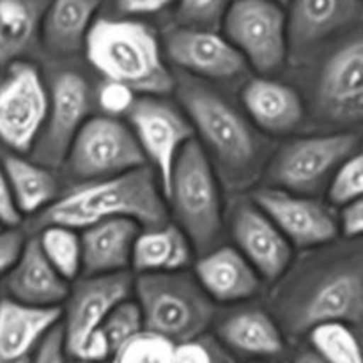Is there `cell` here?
<instances>
[{"instance_id": "6da1fadb", "label": "cell", "mask_w": 363, "mask_h": 363, "mask_svg": "<svg viewBox=\"0 0 363 363\" xmlns=\"http://www.w3.org/2000/svg\"><path fill=\"white\" fill-rule=\"evenodd\" d=\"M167 216L155 172L142 165L119 176L89 181L55 199L39 211L34 227L64 225L78 230L108 218H130L138 225L160 227L165 225Z\"/></svg>"}, {"instance_id": "7a4b0ae2", "label": "cell", "mask_w": 363, "mask_h": 363, "mask_svg": "<svg viewBox=\"0 0 363 363\" xmlns=\"http://www.w3.org/2000/svg\"><path fill=\"white\" fill-rule=\"evenodd\" d=\"M87 59L106 80L121 82L140 96H163L174 78L155 30L135 20H94L84 41Z\"/></svg>"}, {"instance_id": "3957f363", "label": "cell", "mask_w": 363, "mask_h": 363, "mask_svg": "<svg viewBox=\"0 0 363 363\" xmlns=\"http://www.w3.org/2000/svg\"><path fill=\"white\" fill-rule=\"evenodd\" d=\"M133 293L140 307L144 330L174 344L194 340L206 332L215 315V301L195 275L181 272L138 273Z\"/></svg>"}, {"instance_id": "277c9868", "label": "cell", "mask_w": 363, "mask_h": 363, "mask_svg": "<svg viewBox=\"0 0 363 363\" xmlns=\"http://www.w3.org/2000/svg\"><path fill=\"white\" fill-rule=\"evenodd\" d=\"M165 199L194 250L204 254L215 248L222 233V201L211 162L195 138L184 145L174 165Z\"/></svg>"}, {"instance_id": "5b68a950", "label": "cell", "mask_w": 363, "mask_h": 363, "mask_svg": "<svg viewBox=\"0 0 363 363\" xmlns=\"http://www.w3.org/2000/svg\"><path fill=\"white\" fill-rule=\"evenodd\" d=\"M177 92L194 131H199L216 160L236 176L250 170L257 162V140L247 121L197 82H183Z\"/></svg>"}, {"instance_id": "8992f818", "label": "cell", "mask_w": 363, "mask_h": 363, "mask_svg": "<svg viewBox=\"0 0 363 363\" xmlns=\"http://www.w3.org/2000/svg\"><path fill=\"white\" fill-rule=\"evenodd\" d=\"M62 165L77 179L98 181L147 165L130 126L117 117H91L71 142Z\"/></svg>"}, {"instance_id": "52a82bcc", "label": "cell", "mask_w": 363, "mask_h": 363, "mask_svg": "<svg viewBox=\"0 0 363 363\" xmlns=\"http://www.w3.org/2000/svg\"><path fill=\"white\" fill-rule=\"evenodd\" d=\"M363 315V273L360 262L340 264L315 277L287 305L286 326L303 333L323 323L358 325Z\"/></svg>"}, {"instance_id": "ba28073f", "label": "cell", "mask_w": 363, "mask_h": 363, "mask_svg": "<svg viewBox=\"0 0 363 363\" xmlns=\"http://www.w3.org/2000/svg\"><path fill=\"white\" fill-rule=\"evenodd\" d=\"M225 38L259 73L280 69L287 59V14L273 0H234L223 14Z\"/></svg>"}, {"instance_id": "9c48e42d", "label": "cell", "mask_w": 363, "mask_h": 363, "mask_svg": "<svg viewBox=\"0 0 363 363\" xmlns=\"http://www.w3.org/2000/svg\"><path fill=\"white\" fill-rule=\"evenodd\" d=\"M126 116L145 162L155 169L162 195L167 197L174 165L194 138V126L184 113L160 96H137Z\"/></svg>"}, {"instance_id": "30bf717a", "label": "cell", "mask_w": 363, "mask_h": 363, "mask_svg": "<svg viewBox=\"0 0 363 363\" xmlns=\"http://www.w3.org/2000/svg\"><path fill=\"white\" fill-rule=\"evenodd\" d=\"M354 152H358V137L353 133L298 138L277 152L266 176L269 186L308 195Z\"/></svg>"}, {"instance_id": "8fae6325", "label": "cell", "mask_w": 363, "mask_h": 363, "mask_svg": "<svg viewBox=\"0 0 363 363\" xmlns=\"http://www.w3.org/2000/svg\"><path fill=\"white\" fill-rule=\"evenodd\" d=\"M46 112L48 92L38 69L28 64L13 66L0 85V140L14 151H30Z\"/></svg>"}, {"instance_id": "7c38bea8", "label": "cell", "mask_w": 363, "mask_h": 363, "mask_svg": "<svg viewBox=\"0 0 363 363\" xmlns=\"http://www.w3.org/2000/svg\"><path fill=\"white\" fill-rule=\"evenodd\" d=\"M252 202L279 227L293 247H319L339 234L332 209L308 195L266 186L252 195Z\"/></svg>"}, {"instance_id": "4fadbf2b", "label": "cell", "mask_w": 363, "mask_h": 363, "mask_svg": "<svg viewBox=\"0 0 363 363\" xmlns=\"http://www.w3.org/2000/svg\"><path fill=\"white\" fill-rule=\"evenodd\" d=\"M89 116V85L73 71L60 73L48 98V112L38 135L34 160L45 167L62 165L74 135Z\"/></svg>"}, {"instance_id": "5bb4252c", "label": "cell", "mask_w": 363, "mask_h": 363, "mask_svg": "<svg viewBox=\"0 0 363 363\" xmlns=\"http://www.w3.org/2000/svg\"><path fill=\"white\" fill-rule=\"evenodd\" d=\"M133 280L126 272L108 275H84L67 294L66 321H64V347L73 358L84 340L101 326L116 305L131 296Z\"/></svg>"}, {"instance_id": "9a60e30c", "label": "cell", "mask_w": 363, "mask_h": 363, "mask_svg": "<svg viewBox=\"0 0 363 363\" xmlns=\"http://www.w3.org/2000/svg\"><path fill=\"white\" fill-rule=\"evenodd\" d=\"M165 50L174 64L191 74L211 80H230L247 73L248 64L236 46L216 30L195 27L172 28Z\"/></svg>"}, {"instance_id": "2e32d148", "label": "cell", "mask_w": 363, "mask_h": 363, "mask_svg": "<svg viewBox=\"0 0 363 363\" xmlns=\"http://www.w3.org/2000/svg\"><path fill=\"white\" fill-rule=\"evenodd\" d=\"M236 247L261 279L277 280L286 273L293 259V245L279 227L254 204H238L230 218Z\"/></svg>"}, {"instance_id": "e0dca14e", "label": "cell", "mask_w": 363, "mask_h": 363, "mask_svg": "<svg viewBox=\"0 0 363 363\" xmlns=\"http://www.w3.org/2000/svg\"><path fill=\"white\" fill-rule=\"evenodd\" d=\"M319 103L333 119L358 121L363 113V43H347L326 62L319 80Z\"/></svg>"}, {"instance_id": "ac0fdd59", "label": "cell", "mask_w": 363, "mask_h": 363, "mask_svg": "<svg viewBox=\"0 0 363 363\" xmlns=\"http://www.w3.org/2000/svg\"><path fill=\"white\" fill-rule=\"evenodd\" d=\"M60 318L59 307H32L13 298L0 301V363H30Z\"/></svg>"}, {"instance_id": "d6986e66", "label": "cell", "mask_w": 363, "mask_h": 363, "mask_svg": "<svg viewBox=\"0 0 363 363\" xmlns=\"http://www.w3.org/2000/svg\"><path fill=\"white\" fill-rule=\"evenodd\" d=\"M195 279L213 301L234 303L255 296L261 277L238 248L220 247L204 252L195 262Z\"/></svg>"}, {"instance_id": "ffe728a7", "label": "cell", "mask_w": 363, "mask_h": 363, "mask_svg": "<svg viewBox=\"0 0 363 363\" xmlns=\"http://www.w3.org/2000/svg\"><path fill=\"white\" fill-rule=\"evenodd\" d=\"M11 298L32 307H59L69 294L67 280L48 262L38 238L25 240L20 257L6 273Z\"/></svg>"}, {"instance_id": "44dd1931", "label": "cell", "mask_w": 363, "mask_h": 363, "mask_svg": "<svg viewBox=\"0 0 363 363\" xmlns=\"http://www.w3.org/2000/svg\"><path fill=\"white\" fill-rule=\"evenodd\" d=\"M82 275H108L131 266L140 225L130 218H108L82 229Z\"/></svg>"}, {"instance_id": "7402d4cb", "label": "cell", "mask_w": 363, "mask_h": 363, "mask_svg": "<svg viewBox=\"0 0 363 363\" xmlns=\"http://www.w3.org/2000/svg\"><path fill=\"white\" fill-rule=\"evenodd\" d=\"M287 14V39L294 48H305L346 25L362 14V0H291Z\"/></svg>"}, {"instance_id": "603a6c76", "label": "cell", "mask_w": 363, "mask_h": 363, "mask_svg": "<svg viewBox=\"0 0 363 363\" xmlns=\"http://www.w3.org/2000/svg\"><path fill=\"white\" fill-rule=\"evenodd\" d=\"M252 121L268 133H289L303 119L301 96L289 85L272 78H254L241 92Z\"/></svg>"}, {"instance_id": "cb8c5ba5", "label": "cell", "mask_w": 363, "mask_h": 363, "mask_svg": "<svg viewBox=\"0 0 363 363\" xmlns=\"http://www.w3.org/2000/svg\"><path fill=\"white\" fill-rule=\"evenodd\" d=\"M194 247L176 225L149 227L138 233L131 252V266L138 273L181 272L191 262Z\"/></svg>"}, {"instance_id": "d4e9b609", "label": "cell", "mask_w": 363, "mask_h": 363, "mask_svg": "<svg viewBox=\"0 0 363 363\" xmlns=\"http://www.w3.org/2000/svg\"><path fill=\"white\" fill-rule=\"evenodd\" d=\"M98 7L99 0H52L43 18L46 48L59 55H71L84 48Z\"/></svg>"}, {"instance_id": "484cf974", "label": "cell", "mask_w": 363, "mask_h": 363, "mask_svg": "<svg viewBox=\"0 0 363 363\" xmlns=\"http://www.w3.org/2000/svg\"><path fill=\"white\" fill-rule=\"evenodd\" d=\"M2 167L13 201L21 216L38 215L57 199V177L41 163L11 155L4 158Z\"/></svg>"}, {"instance_id": "4316f807", "label": "cell", "mask_w": 363, "mask_h": 363, "mask_svg": "<svg viewBox=\"0 0 363 363\" xmlns=\"http://www.w3.org/2000/svg\"><path fill=\"white\" fill-rule=\"evenodd\" d=\"M218 335L229 347L254 357H275L284 350L282 332L261 311H243L230 315L220 325Z\"/></svg>"}, {"instance_id": "83f0119b", "label": "cell", "mask_w": 363, "mask_h": 363, "mask_svg": "<svg viewBox=\"0 0 363 363\" xmlns=\"http://www.w3.org/2000/svg\"><path fill=\"white\" fill-rule=\"evenodd\" d=\"M39 16L28 0H0V66L13 64L35 39Z\"/></svg>"}, {"instance_id": "f1b7e54d", "label": "cell", "mask_w": 363, "mask_h": 363, "mask_svg": "<svg viewBox=\"0 0 363 363\" xmlns=\"http://www.w3.org/2000/svg\"><path fill=\"white\" fill-rule=\"evenodd\" d=\"M38 243L62 279L69 282L82 275V243L77 230L64 225H45L39 229Z\"/></svg>"}, {"instance_id": "f546056e", "label": "cell", "mask_w": 363, "mask_h": 363, "mask_svg": "<svg viewBox=\"0 0 363 363\" xmlns=\"http://www.w3.org/2000/svg\"><path fill=\"white\" fill-rule=\"evenodd\" d=\"M308 333L314 351L325 363H362L360 342L347 323H323Z\"/></svg>"}, {"instance_id": "4dcf8cb0", "label": "cell", "mask_w": 363, "mask_h": 363, "mask_svg": "<svg viewBox=\"0 0 363 363\" xmlns=\"http://www.w3.org/2000/svg\"><path fill=\"white\" fill-rule=\"evenodd\" d=\"M174 346L172 340L142 330L113 351L112 363H174Z\"/></svg>"}, {"instance_id": "1f68e13d", "label": "cell", "mask_w": 363, "mask_h": 363, "mask_svg": "<svg viewBox=\"0 0 363 363\" xmlns=\"http://www.w3.org/2000/svg\"><path fill=\"white\" fill-rule=\"evenodd\" d=\"M363 194V158L354 152L344 160L332 174L328 183V199L333 206H346L362 199Z\"/></svg>"}, {"instance_id": "d6a6232c", "label": "cell", "mask_w": 363, "mask_h": 363, "mask_svg": "<svg viewBox=\"0 0 363 363\" xmlns=\"http://www.w3.org/2000/svg\"><path fill=\"white\" fill-rule=\"evenodd\" d=\"M99 328H101V332L108 339L112 351H116L126 340H130L131 337H135L144 330V319H142L140 307H138L137 301L126 298V300L121 301L119 305H116L110 311V314L106 315Z\"/></svg>"}, {"instance_id": "836d02e7", "label": "cell", "mask_w": 363, "mask_h": 363, "mask_svg": "<svg viewBox=\"0 0 363 363\" xmlns=\"http://www.w3.org/2000/svg\"><path fill=\"white\" fill-rule=\"evenodd\" d=\"M234 0H177V21L184 27L216 30Z\"/></svg>"}, {"instance_id": "e575fe53", "label": "cell", "mask_w": 363, "mask_h": 363, "mask_svg": "<svg viewBox=\"0 0 363 363\" xmlns=\"http://www.w3.org/2000/svg\"><path fill=\"white\" fill-rule=\"evenodd\" d=\"M135 99H137V92L133 89L113 80H106L98 92L99 106L112 117L128 113Z\"/></svg>"}, {"instance_id": "d590c367", "label": "cell", "mask_w": 363, "mask_h": 363, "mask_svg": "<svg viewBox=\"0 0 363 363\" xmlns=\"http://www.w3.org/2000/svg\"><path fill=\"white\" fill-rule=\"evenodd\" d=\"M66 347H64L62 326L57 325L46 333L43 342L39 344L38 351L32 357L30 363H67Z\"/></svg>"}, {"instance_id": "8d00e7d4", "label": "cell", "mask_w": 363, "mask_h": 363, "mask_svg": "<svg viewBox=\"0 0 363 363\" xmlns=\"http://www.w3.org/2000/svg\"><path fill=\"white\" fill-rule=\"evenodd\" d=\"M25 245V238L14 227L0 229V275H6L20 257L21 248Z\"/></svg>"}, {"instance_id": "74e56055", "label": "cell", "mask_w": 363, "mask_h": 363, "mask_svg": "<svg viewBox=\"0 0 363 363\" xmlns=\"http://www.w3.org/2000/svg\"><path fill=\"white\" fill-rule=\"evenodd\" d=\"M112 354L113 351L108 339L101 332V328H98L84 340V344H82L80 350L77 351L73 358L84 362H106L108 358H112Z\"/></svg>"}, {"instance_id": "f35d334b", "label": "cell", "mask_w": 363, "mask_h": 363, "mask_svg": "<svg viewBox=\"0 0 363 363\" xmlns=\"http://www.w3.org/2000/svg\"><path fill=\"white\" fill-rule=\"evenodd\" d=\"M216 351L197 339L177 342L174 346V363H215Z\"/></svg>"}, {"instance_id": "ab89813d", "label": "cell", "mask_w": 363, "mask_h": 363, "mask_svg": "<svg viewBox=\"0 0 363 363\" xmlns=\"http://www.w3.org/2000/svg\"><path fill=\"white\" fill-rule=\"evenodd\" d=\"M337 229L346 238H360L363 233V202L362 199L340 206V215L337 220Z\"/></svg>"}, {"instance_id": "60d3db41", "label": "cell", "mask_w": 363, "mask_h": 363, "mask_svg": "<svg viewBox=\"0 0 363 363\" xmlns=\"http://www.w3.org/2000/svg\"><path fill=\"white\" fill-rule=\"evenodd\" d=\"M21 222V215L16 209V204L11 195L9 183H7L4 167L0 165V223L4 227H16Z\"/></svg>"}, {"instance_id": "b9f144b4", "label": "cell", "mask_w": 363, "mask_h": 363, "mask_svg": "<svg viewBox=\"0 0 363 363\" xmlns=\"http://www.w3.org/2000/svg\"><path fill=\"white\" fill-rule=\"evenodd\" d=\"M176 0H116L117 9L128 16H142V14L160 13L167 9Z\"/></svg>"}, {"instance_id": "7bdbcfd3", "label": "cell", "mask_w": 363, "mask_h": 363, "mask_svg": "<svg viewBox=\"0 0 363 363\" xmlns=\"http://www.w3.org/2000/svg\"><path fill=\"white\" fill-rule=\"evenodd\" d=\"M291 363H325V360L315 351H303Z\"/></svg>"}, {"instance_id": "ee69618b", "label": "cell", "mask_w": 363, "mask_h": 363, "mask_svg": "<svg viewBox=\"0 0 363 363\" xmlns=\"http://www.w3.org/2000/svg\"><path fill=\"white\" fill-rule=\"evenodd\" d=\"M69 363H105V362H84V360H74L73 358Z\"/></svg>"}, {"instance_id": "f6af8a7d", "label": "cell", "mask_w": 363, "mask_h": 363, "mask_svg": "<svg viewBox=\"0 0 363 363\" xmlns=\"http://www.w3.org/2000/svg\"><path fill=\"white\" fill-rule=\"evenodd\" d=\"M273 2L280 4V6H286V4H289V2H291V0H273Z\"/></svg>"}, {"instance_id": "bcb514c9", "label": "cell", "mask_w": 363, "mask_h": 363, "mask_svg": "<svg viewBox=\"0 0 363 363\" xmlns=\"http://www.w3.org/2000/svg\"><path fill=\"white\" fill-rule=\"evenodd\" d=\"M215 363H227L225 360H223V358L222 357H220V354L218 353H216V360H215Z\"/></svg>"}, {"instance_id": "7dc6e473", "label": "cell", "mask_w": 363, "mask_h": 363, "mask_svg": "<svg viewBox=\"0 0 363 363\" xmlns=\"http://www.w3.org/2000/svg\"><path fill=\"white\" fill-rule=\"evenodd\" d=\"M2 227H4V225H2V223H0V229H2Z\"/></svg>"}]
</instances>
